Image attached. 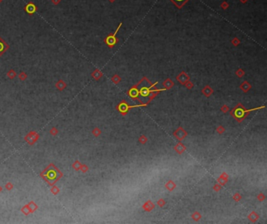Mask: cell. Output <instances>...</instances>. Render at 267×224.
<instances>
[{"instance_id": "27", "label": "cell", "mask_w": 267, "mask_h": 224, "mask_svg": "<svg viewBox=\"0 0 267 224\" xmlns=\"http://www.w3.org/2000/svg\"><path fill=\"white\" fill-rule=\"evenodd\" d=\"M216 131H217V133H219V134H222L225 131V128H224L223 126L219 125V126L216 128Z\"/></svg>"}, {"instance_id": "20", "label": "cell", "mask_w": 267, "mask_h": 224, "mask_svg": "<svg viewBox=\"0 0 267 224\" xmlns=\"http://www.w3.org/2000/svg\"><path fill=\"white\" fill-rule=\"evenodd\" d=\"M56 87L59 90H63L64 88H65V87H66V84H65L64 81H63V80H59L57 83Z\"/></svg>"}, {"instance_id": "33", "label": "cell", "mask_w": 267, "mask_h": 224, "mask_svg": "<svg viewBox=\"0 0 267 224\" xmlns=\"http://www.w3.org/2000/svg\"><path fill=\"white\" fill-rule=\"evenodd\" d=\"M221 111H222L223 112H224V113L227 112L228 111H229V108H228V106H226V105L223 106L221 107Z\"/></svg>"}, {"instance_id": "32", "label": "cell", "mask_w": 267, "mask_h": 224, "mask_svg": "<svg viewBox=\"0 0 267 224\" xmlns=\"http://www.w3.org/2000/svg\"><path fill=\"white\" fill-rule=\"evenodd\" d=\"M27 78V74L24 72H21L19 75V79L21 80H24Z\"/></svg>"}, {"instance_id": "7", "label": "cell", "mask_w": 267, "mask_h": 224, "mask_svg": "<svg viewBox=\"0 0 267 224\" xmlns=\"http://www.w3.org/2000/svg\"><path fill=\"white\" fill-rule=\"evenodd\" d=\"M190 78H191L190 76L187 74L186 72H184V71H182L179 74H178L177 75V77H176V80H177V81H178L179 83H180L181 84H183V85H184V84H185L187 81L190 80Z\"/></svg>"}, {"instance_id": "38", "label": "cell", "mask_w": 267, "mask_h": 224, "mask_svg": "<svg viewBox=\"0 0 267 224\" xmlns=\"http://www.w3.org/2000/svg\"><path fill=\"white\" fill-rule=\"evenodd\" d=\"M108 1H109V2H110L111 3H113V2H115L116 0H108Z\"/></svg>"}, {"instance_id": "11", "label": "cell", "mask_w": 267, "mask_h": 224, "mask_svg": "<svg viewBox=\"0 0 267 224\" xmlns=\"http://www.w3.org/2000/svg\"><path fill=\"white\" fill-rule=\"evenodd\" d=\"M174 149L175 150V151L178 153V154H182L183 152H184L185 151H186V149H187V148L184 146V145L183 144H182V143H178L175 147H174Z\"/></svg>"}, {"instance_id": "13", "label": "cell", "mask_w": 267, "mask_h": 224, "mask_svg": "<svg viewBox=\"0 0 267 224\" xmlns=\"http://www.w3.org/2000/svg\"><path fill=\"white\" fill-rule=\"evenodd\" d=\"M201 92H202V94H203L205 96H206V97H209V96H211V94H212L213 92H214L213 89H212L210 86H209V85H206V86L202 89Z\"/></svg>"}, {"instance_id": "16", "label": "cell", "mask_w": 267, "mask_h": 224, "mask_svg": "<svg viewBox=\"0 0 267 224\" xmlns=\"http://www.w3.org/2000/svg\"><path fill=\"white\" fill-rule=\"evenodd\" d=\"M92 77L95 79V80H99L101 77H102V76H103V73L99 70H98V69H96L92 73Z\"/></svg>"}, {"instance_id": "34", "label": "cell", "mask_w": 267, "mask_h": 224, "mask_svg": "<svg viewBox=\"0 0 267 224\" xmlns=\"http://www.w3.org/2000/svg\"><path fill=\"white\" fill-rule=\"evenodd\" d=\"M93 134L95 135L96 137H97V136H99V135L101 134V131H100V130H99V129H98V128H96V129H94V130H93Z\"/></svg>"}, {"instance_id": "18", "label": "cell", "mask_w": 267, "mask_h": 224, "mask_svg": "<svg viewBox=\"0 0 267 224\" xmlns=\"http://www.w3.org/2000/svg\"><path fill=\"white\" fill-rule=\"evenodd\" d=\"M188 0H171V2H173L178 8H181Z\"/></svg>"}, {"instance_id": "17", "label": "cell", "mask_w": 267, "mask_h": 224, "mask_svg": "<svg viewBox=\"0 0 267 224\" xmlns=\"http://www.w3.org/2000/svg\"><path fill=\"white\" fill-rule=\"evenodd\" d=\"M165 187H166L169 191H172V190L176 187V184H175V182H173L172 180H169V181L165 184Z\"/></svg>"}, {"instance_id": "30", "label": "cell", "mask_w": 267, "mask_h": 224, "mask_svg": "<svg viewBox=\"0 0 267 224\" xmlns=\"http://www.w3.org/2000/svg\"><path fill=\"white\" fill-rule=\"evenodd\" d=\"M157 206H160V207H163V206L165 205V200H164V199L161 198V199H159V200L157 201Z\"/></svg>"}, {"instance_id": "31", "label": "cell", "mask_w": 267, "mask_h": 224, "mask_svg": "<svg viewBox=\"0 0 267 224\" xmlns=\"http://www.w3.org/2000/svg\"><path fill=\"white\" fill-rule=\"evenodd\" d=\"M265 198H266V196L264 195V194H263V193H260L259 195H258V200L259 201H260V202H263V201H264L265 200Z\"/></svg>"}, {"instance_id": "36", "label": "cell", "mask_w": 267, "mask_h": 224, "mask_svg": "<svg viewBox=\"0 0 267 224\" xmlns=\"http://www.w3.org/2000/svg\"><path fill=\"white\" fill-rule=\"evenodd\" d=\"M51 2H52V3H53V5L57 6L58 4H60V2H61V0H51Z\"/></svg>"}, {"instance_id": "37", "label": "cell", "mask_w": 267, "mask_h": 224, "mask_svg": "<svg viewBox=\"0 0 267 224\" xmlns=\"http://www.w3.org/2000/svg\"><path fill=\"white\" fill-rule=\"evenodd\" d=\"M248 1V0H240V2H241V3H243V4L246 3V2H247Z\"/></svg>"}, {"instance_id": "29", "label": "cell", "mask_w": 267, "mask_h": 224, "mask_svg": "<svg viewBox=\"0 0 267 224\" xmlns=\"http://www.w3.org/2000/svg\"><path fill=\"white\" fill-rule=\"evenodd\" d=\"M221 8L223 9H228V7H229V3L227 2V1H225V2H223L222 4H221Z\"/></svg>"}, {"instance_id": "26", "label": "cell", "mask_w": 267, "mask_h": 224, "mask_svg": "<svg viewBox=\"0 0 267 224\" xmlns=\"http://www.w3.org/2000/svg\"><path fill=\"white\" fill-rule=\"evenodd\" d=\"M184 85H185V87H186L187 89H191V88H193V84L191 82V80H188V81H187V82L184 84Z\"/></svg>"}, {"instance_id": "4", "label": "cell", "mask_w": 267, "mask_h": 224, "mask_svg": "<svg viewBox=\"0 0 267 224\" xmlns=\"http://www.w3.org/2000/svg\"><path fill=\"white\" fill-rule=\"evenodd\" d=\"M174 137L179 141H183L187 136V132L185 131L182 127H179L177 130L173 133Z\"/></svg>"}, {"instance_id": "6", "label": "cell", "mask_w": 267, "mask_h": 224, "mask_svg": "<svg viewBox=\"0 0 267 224\" xmlns=\"http://www.w3.org/2000/svg\"><path fill=\"white\" fill-rule=\"evenodd\" d=\"M158 82H156L154 84H152L150 87H143L141 88L139 90V95L143 96V97H147L148 94H150V92H151L152 90V88H155V86L157 84Z\"/></svg>"}, {"instance_id": "23", "label": "cell", "mask_w": 267, "mask_h": 224, "mask_svg": "<svg viewBox=\"0 0 267 224\" xmlns=\"http://www.w3.org/2000/svg\"><path fill=\"white\" fill-rule=\"evenodd\" d=\"M236 75L238 77H244L245 76V71L242 70V69H238L237 71H236Z\"/></svg>"}, {"instance_id": "19", "label": "cell", "mask_w": 267, "mask_h": 224, "mask_svg": "<svg viewBox=\"0 0 267 224\" xmlns=\"http://www.w3.org/2000/svg\"><path fill=\"white\" fill-rule=\"evenodd\" d=\"M121 77H119V75L117 74H115L112 77H111V81L115 84H117L121 82Z\"/></svg>"}, {"instance_id": "22", "label": "cell", "mask_w": 267, "mask_h": 224, "mask_svg": "<svg viewBox=\"0 0 267 224\" xmlns=\"http://www.w3.org/2000/svg\"><path fill=\"white\" fill-rule=\"evenodd\" d=\"M231 43L233 44V46H238L240 45V43H241V41L237 37H233L231 40Z\"/></svg>"}, {"instance_id": "14", "label": "cell", "mask_w": 267, "mask_h": 224, "mask_svg": "<svg viewBox=\"0 0 267 224\" xmlns=\"http://www.w3.org/2000/svg\"><path fill=\"white\" fill-rule=\"evenodd\" d=\"M163 86L165 87V88L166 90L171 89L172 87L174 86V82L172 81L170 78H167L164 82H163Z\"/></svg>"}, {"instance_id": "12", "label": "cell", "mask_w": 267, "mask_h": 224, "mask_svg": "<svg viewBox=\"0 0 267 224\" xmlns=\"http://www.w3.org/2000/svg\"><path fill=\"white\" fill-rule=\"evenodd\" d=\"M240 88L244 92H248V91L251 88V85L248 83V81L245 80L241 85H240Z\"/></svg>"}, {"instance_id": "39", "label": "cell", "mask_w": 267, "mask_h": 224, "mask_svg": "<svg viewBox=\"0 0 267 224\" xmlns=\"http://www.w3.org/2000/svg\"><path fill=\"white\" fill-rule=\"evenodd\" d=\"M2 2V0H0V3H1Z\"/></svg>"}, {"instance_id": "3", "label": "cell", "mask_w": 267, "mask_h": 224, "mask_svg": "<svg viewBox=\"0 0 267 224\" xmlns=\"http://www.w3.org/2000/svg\"><path fill=\"white\" fill-rule=\"evenodd\" d=\"M121 25H122V23H121L118 25L117 28L116 29L115 33H114V34H110L109 35H107V37H105V39H104V42L106 43V45H107L110 49H112L115 45L118 42V39L116 37V35L117 34V32H118L119 29L121 28Z\"/></svg>"}, {"instance_id": "10", "label": "cell", "mask_w": 267, "mask_h": 224, "mask_svg": "<svg viewBox=\"0 0 267 224\" xmlns=\"http://www.w3.org/2000/svg\"><path fill=\"white\" fill-rule=\"evenodd\" d=\"M153 208H154V204L153 203L151 200L146 202L143 204V208L146 212H151Z\"/></svg>"}, {"instance_id": "8", "label": "cell", "mask_w": 267, "mask_h": 224, "mask_svg": "<svg viewBox=\"0 0 267 224\" xmlns=\"http://www.w3.org/2000/svg\"><path fill=\"white\" fill-rule=\"evenodd\" d=\"M128 95L130 96L131 98H134V99L138 100L140 103H142V101L138 98V96L139 95V90H138L137 88H135V87L133 86V87L130 88V90L128 92Z\"/></svg>"}, {"instance_id": "21", "label": "cell", "mask_w": 267, "mask_h": 224, "mask_svg": "<svg viewBox=\"0 0 267 224\" xmlns=\"http://www.w3.org/2000/svg\"><path fill=\"white\" fill-rule=\"evenodd\" d=\"M192 218L194 221H198L201 218V215L198 212H194L193 214H192Z\"/></svg>"}, {"instance_id": "35", "label": "cell", "mask_w": 267, "mask_h": 224, "mask_svg": "<svg viewBox=\"0 0 267 224\" xmlns=\"http://www.w3.org/2000/svg\"><path fill=\"white\" fill-rule=\"evenodd\" d=\"M213 188H214V190H215V191H219V190L222 188V185H220V184L218 183L217 184H215V185L213 187Z\"/></svg>"}, {"instance_id": "1", "label": "cell", "mask_w": 267, "mask_h": 224, "mask_svg": "<svg viewBox=\"0 0 267 224\" xmlns=\"http://www.w3.org/2000/svg\"><path fill=\"white\" fill-rule=\"evenodd\" d=\"M263 108H264V106L259 107V108H255V109H246L242 104L238 103L236 106V107H234L233 109V110L231 111L230 114L235 118V120L237 122L241 123V122H242L248 116L250 112H252V111H255V110H258L259 109H263Z\"/></svg>"}, {"instance_id": "9", "label": "cell", "mask_w": 267, "mask_h": 224, "mask_svg": "<svg viewBox=\"0 0 267 224\" xmlns=\"http://www.w3.org/2000/svg\"><path fill=\"white\" fill-rule=\"evenodd\" d=\"M10 48V45L0 37V56H2L4 53H6V50H8Z\"/></svg>"}, {"instance_id": "24", "label": "cell", "mask_w": 267, "mask_h": 224, "mask_svg": "<svg viewBox=\"0 0 267 224\" xmlns=\"http://www.w3.org/2000/svg\"><path fill=\"white\" fill-rule=\"evenodd\" d=\"M139 143L144 145V144L147 141V137H146L145 135H142V136L139 137Z\"/></svg>"}, {"instance_id": "5", "label": "cell", "mask_w": 267, "mask_h": 224, "mask_svg": "<svg viewBox=\"0 0 267 224\" xmlns=\"http://www.w3.org/2000/svg\"><path fill=\"white\" fill-rule=\"evenodd\" d=\"M38 10L37 6H35V3H33L32 2H29L25 6H24V11L29 14V15H32L34 14L36 11Z\"/></svg>"}, {"instance_id": "2", "label": "cell", "mask_w": 267, "mask_h": 224, "mask_svg": "<svg viewBox=\"0 0 267 224\" xmlns=\"http://www.w3.org/2000/svg\"><path fill=\"white\" fill-rule=\"evenodd\" d=\"M149 103H150V102L142 103V104H140V105L129 106L125 101L123 100L122 102H121L118 104V106H117V109L121 113V115L125 116V115H126V114L128 113L129 110L130 109H132V108H136V107H140V106H147Z\"/></svg>"}, {"instance_id": "28", "label": "cell", "mask_w": 267, "mask_h": 224, "mask_svg": "<svg viewBox=\"0 0 267 224\" xmlns=\"http://www.w3.org/2000/svg\"><path fill=\"white\" fill-rule=\"evenodd\" d=\"M233 198L234 201H236V202H239V201L241 199V196L240 195L239 193H237V194H235L233 196Z\"/></svg>"}, {"instance_id": "15", "label": "cell", "mask_w": 267, "mask_h": 224, "mask_svg": "<svg viewBox=\"0 0 267 224\" xmlns=\"http://www.w3.org/2000/svg\"><path fill=\"white\" fill-rule=\"evenodd\" d=\"M248 219L250 220V221L251 222H252V223H255V222H256L258 220H259V216L256 213V212H251L249 215H248Z\"/></svg>"}, {"instance_id": "25", "label": "cell", "mask_w": 267, "mask_h": 224, "mask_svg": "<svg viewBox=\"0 0 267 224\" xmlns=\"http://www.w3.org/2000/svg\"><path fill=\"white\" fill-rule=\"evenodd\" d=\"M16 75H17V74H16V72H15L13 70H10L7 73V76H8L10 79L14 78V77H16Z\"/></svg>"}]
</instances>
